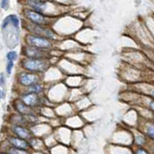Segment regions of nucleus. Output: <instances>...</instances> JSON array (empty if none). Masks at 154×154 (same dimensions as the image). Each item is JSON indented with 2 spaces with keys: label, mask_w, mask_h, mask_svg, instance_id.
<instances>
[{
  "label": "nucleus",
  "mask_w": 154,
  "mask_h": 154,
  "mask_svg": "<svg viewBox=\"0 0 154 154\" xmlns=\"http://www.w3.org/2000/svg\"><path fill=\"white\" fill-rule=\"evenodd\" d=\"M13 66H14V62L8 61V64H7V66H6V71H7L8 74H11L12 69H13Z\"/></svg>",
  "instance_id": "aec40b11"
},
{
  "label": "nucleus",
  "mask_w": 154,
  "mask_h": 154,
  "mask_svg": "<svg viewBox=\"0 0 154 154\" xmlns=\"http://www.w3.org/2000/svg\"><path fill=\"white\" fill-rule=\"evenodd\" d=\"M22 66L26 70L38 73V72H45L48 67V63L45 59H31L27 58L22 61Z\"/></svg>",
  "instance_id": "f257e3e1"
},
{
  "label": "nucleus",
  "mask_w": 154,
  "mask_h": 154,
  "mask_svg": "<svg viewBox=\"0 0 154 154\" xmlns=\"http://www.w3.org/2000/svg\"><path fill=\"white\" fill-rule=\"evenodd\" d=\"M132 154H151L146 147H138L135 146L132 149Z\"/></svg>",
  "instance_id": "dca6fc26"
},
{
  "label": "nucleus",
  "mask_w": 154,
  "mask_h": 154,
  "mask_svg": "<svg viewBox=\"0 0 154 154\" xmlns=\"http://www.w3.org/2000/svg\"><path fill=\"white\" fill-rule=\"evenodd\" d=\"M2 94H3V93H2V91H1V90H0V99H1V98H2Z\"/></svg>",
  "instance_id": "5701e85b"
},
{
  "label": "nucleus",
  "mask_w": 154,
  "mask_h": 154,
  "mask_svg": "<svg viewBox=\"0 0 154 154\" xmlns=\"http://www.w3.org/2000/svg\"><path fill=\"white\" fill-rule=\"evenodd\" d=\"M24 54L27 58H31V59H45L46 57V53L43 50L32 46L26 47L24 50Z\"/></svg>",
  "instance_id": "6e6552de"
},
{
  "label": "nucleus",
  "mask_w": 154,
  "mask_h": 154,
  "mask_svg": "<svg viewBox=\"0 0 154 154\" xmlns=\"http://www.w3.org/2000/svg\"><path fill=\"white\" fill-rule=\"evenodd\" d=\"M147 109L149 112L154 114V99H150L147 102Z\"/></svg>",
  "instance_id": "6ab92c4d"
},
{
  "label": "nucleus",
  "mask_w": 154,
  "mask_h": 154,
  "mask_svg": "<svg viewBox=\"0 0 154 154\" xmlns=\"http://www.w3.org/2000/svg\"><path fill=\"white\" fill-rule=\"evenodd\" d=\"M26 16L29 19H31L33 22L37 23L38 25H42V24L45 23V19L43 17V16L38 13V12H35V11H26Z\"/></svg>",
  "instance_id": "9b49d317"
},
{
  "label": "nucleus",
  "mask_w": 154,
  "mask_h": 154,
  "mask_svg": "<svg viewBox=\"0 0 154 154\" xmlns=\"http://www.w3.org/2000/svg\"><path fill=\"white\" fill-rule=\"evenodd\" d=\"M9 4H10V0H2L1 8H3L4 10H7L8 7H9Z\"/></svg>",
  "instance_id": "412c9836"
},
{
  "label": "nucleus",
  "mask_w": 154,
  "mask_h": 154,
  "mask_svg": "<svg viewBox=\"0 0 154 154\" xmlns=\"http://www.w3.org/2000/svg\"><path fill=\"white\" fill-rule=\"evenodd\" d=\"M34 32H35L37 35L36 36H40V37H42V38H53L54 35H53V33L49 30V29H46V28H43L42 26H38L34 29Z\"/></svg>",
  "instance_id": "f8f14e48"
},
{
  "label": "nucleus",
  "mask_w": 154,
  "mask_h": 154,
  "mask_svg": "<svg viewBox=\"0 0 154 154\" xmlns=\"http://www.w3.org/2000/svg\"><path fill=\"white\" fill-rule=\"evenodd\" d=\"M146 95H147L150 99H154V85L148 87L147 91H146Z\"/></svg>",
  "instance_id": "a211bd4d"
},
{
  "label": "nucleus",
  "mask_w": 154,
  "mask_h": 154,
  "mask_svg": "<svg viewBox=\"0 0 154 154\" xmlns=\"http://www.w3.org/2000/svg\"><path fill=\"white\" fill-rule=\"evenodd\" d=\"M152 116H153V118H152V119L154 120V114H152Z\"/></svg>",
  "instance_id": "393cba45"
},
{
  "label": "nucleus",
  "mask_w": 154,
  "mask_h": 154,
  "mask_svg": "<svg viewBox=\"0 0 154 154\" xmlns=\"http://www.w3.org/2000/svg\"><path fill=\"white\" fill-rule=\"evenodd\" d=\"M7 142L11 144V146L19 148V149H26L28 150L30 148V143H29L27 140L21 139L17 136H9L7 138Z\"/></svg>",
  "instance_id": "39448f33"
},
{
  "label": "nucleus",
  "mask_w": 154,
  "mask_h": 154,
  "mask_svg": "<svg viewBox=\"0 0 154 154\" xmlns=\"http://www.w3.org/2000/svg\"><path fill=\"white\" fill-rule=\"evenodd\" d=\"M42 91H43V86L41 83L35 84L27 88V93H34L37 94H41Z\"/></svg>",
  "instance_id": "ddd939ff"
},
{
  "label": "nucleus",
  "mask_w": 154,
  "mask_h": 154,
  "mask_svg": "<svg viewBox=\"0 0 154 154\" xmlns=\"http://www.w3.org/2000/svg\"><path fill=\"white\" fill-rule=\"evenodd\" d=\"M17 59V54L14 51H10L7 53V60L10 62H14V60Z\"/></svg>",
  "instance_id": "f3484780"
},
{
  "label": "nucleus",
  "mask_w": 154,
  "mask_h": 154,
  "mask_svg": "<svg viewBox=\"0 0 154 154\" xmlns=\"http://www.w3.org/2000/svg\"><path fill=\"white\" fill-rule=\"evenodd\" d=\"M14 107L16 109L17 112L19 115H22V116H29V115H32L33 114V110L32 108L28 107V106L23 103L21 100H17L14 101Z\"/></svg>",
  "instance_id": "1a4fd4ad"
},
{
  "label": "nucleus",
  "mask_w": 154,
  "mask_h": 154,
  "mask_svg": "<svg viewBox=\"0 0 154 154\" xmlns=\"http://www.w3.org/2000/svg\"><path fill=\"white\" fill-rule=\"evenodd\" d=\"M12 131L14 134V136L27 140V141L33 137L31 130L28 129L26 126H24V125H13Z\"/></svg>",
  "instance_id": "423d86ee"
},
{
  "label": "nucleus",
  "mask_w": 154,
  "mask_h": 154,
  "mask_svg": "<svg viewBox=\"0 0 154 154\" xmlns=\"http://www.w3.org/2000/svg\"><path fill=\"white\" fill-rule=\"evenodd\" d=\"M29 4H30L34 9L38 10V12L43 11V9H45V3L40 2V1H36V0H31V1L29 2Z\"/></svg>",
  "instance_id": "4468645a"
},
{
  "label": "nucleus",
  "mask_w": 154,
  "mask_h": 154,
  "mask_svg": "<svg viewBox=\"0 0 154 154\" xmlns=\"http://www.w3.org/2000/svg\"><path fill=\"white\" fill-rule=\"evenodd\" d=\"M18 83L23 87L29 88L35 84L41 83V78L37 73L34 72H22L18 76Z\"/></svg>",
  "instance_id": "f03ea898"
},
{
  "label": "nucleus",
  "mask_w": 154,
  "mask_h": 154,
  "mask_svg": "<svg viewBox=\"0 0 154 154\" xmlns=\"http://www.w3.org/2000/svg\"><path fill=\"white\" fill-rule=\"evenodd\" d=\"M21 101L25 103L28 107L30 108H36L41 106L42 104V98L40 94H34V93H26L21 96Z\"/></svg>",
  "instance_id": "20e7f679"
},
{
  "label": "nucleus",
  "mask_w": 154,
  "mask_h": 154,
  "mask_svg": "<svg viewBox=\"0 0 154 154\" xmlns=\"http://www.w3.org/2000/svg\"><path fill=\"white\" fill-rule=\"evenodd\" d=\"M141 132L146 137L148 142L154 143V120L152 119H146V122L143 124V129Z\"/></svg>",
  "instance_id": "0eeeda50"
},
{
  "label": "nucleus",
  "mask_w": 154,
  "mask_h": 154,
  "mask_svg": "<svg viewBox=\"0 0 154 154\" xmlns=\"http://www.w3.org/2000/svg\"><path fill=\"white\" fill-rule=\"evenodd\" d=\"M0 154H9L8 152H0Z\"/></svg>",
  "instance_id": "b1692460"
},
{
  "label": "nucleus",
  "mask_w": 154,
  "mask_h": 154,
  "mask_svg": "<svg viewBox=\"0 0 154 154\" xmlns=\"http://www.w3.org/2000/svg\"><path fill=\"white\" fill-rule=\"evenodd\" d=\"M5 84V76H4V73H0V87L4 86Z\"/></svg>",
  "instance_id": "4be33fe9"
},
{
  "label": "nucleus",
  "mask_w": 154,
  "mask_h": 154,
  "mask_svg": "<svg viewBox=\"0 0 154 154\" xmlns=\"http://www.w3.org/2000/svg\"><path fill=\"white\" fill-rule=\"evenodd\" d=\"M7 152L9 154H30V152H29L28 150H26V149H19V148H16V147H13V146L8 148Z\"/></svg>",
  "instance_id": "2eb2a0df"
},
{
  "label": "nucleus",
  "mask_w": 154,
  "mask_h": 154,
  "mask_svg": "<svg viewBox=\"0 0 154 154\" xmlns=\"http://www.w3.org/2000/svg\"><path fill=\"white\" fill-rule=\"evenodd\" d=\"M133 144L138 147H146L148 144V140L142 132H138L137 134L134 135Z\"/></svg>",
  "instance_id": "9d476101"
},
{
  "label": "nucleus",
  "mask_w": 154,
  "mask_h": 154,
  "mask_svg": "<svg viewBox=\"0 0 154 154\" xmlns=\"http://www.w3.org/2000/svg\"><path fill=\"white\" fill-rule=\"evenodd\" d=\"M28 43L32 47H36L38 49L45 50V49H49L52 46V43L50 41L46 38H42L40 36H29L28 38Z\"/></svg>",
  "instance_id": "7ed1b4c3"
}]
</instances>
